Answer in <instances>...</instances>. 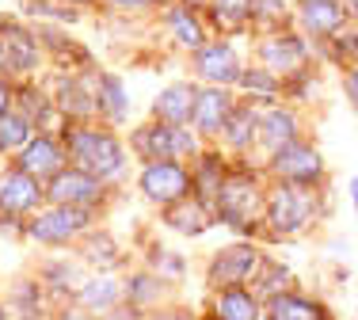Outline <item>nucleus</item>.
<instances>
[{"label":"nucleus","mask_w":358,"mask_h":320,"mask_svg":"<svg viewBox=\"0 0 358 320\" xmlns=\"http://www.w3.org/2000/svg\"><path fill=\"white\" fill-rule=\"evenodd\" d=\"M69 149H73V157L80 160L84 172L96 175V180H103V175L118 172V164H122V153H118V145L107 138V133L73 130V133H69Z\"/></svg>","instance_id":"obj_1"},{"label":"nucleus","mask_w":358,"mask_h":320,"mask_svg":"<svg viewBox=\"0 0 358 320\" xmlns=\"http://www.w3.org/2000/svg\"><path fill=\"white\" fill-rule=\"evenodd\" d=\"M134 145H138V153L145 157H157V160H168L172 153H191L194 141L187 138L179 126H164V122H152L145 126V130L134 133Z\"/></svg>","instance_id":"obj_2"},{"label":"nucleus","mask_w":358,"mask_h":320,"mask_svg":"<svg viewBox=\"0 0 358 320\" xmlns=\"http://www.w3.org/2000/svg\"><path fill=\"white\" fill-rule=\"evenodd\" d=\"M84 225H88V210H84V206H62V210L42 214L38 221L31 225V240L57 244V240H69L73 233H80Z\"/></svg>","instance_id":"obj_3"},{"label":"nucleus","mask_w":358,"mask_h":320,"mask_svg":"<svg viewBox=\"0 0 358 320\" xmlns=\"http://www.w3.org/2000/svg\"><path fill=\"white\" fill-rule=\"evenodd\" d=\"M141 187H145V195L157 202H176L187 191V172L176 168L172 160H152L141 175Z\"/></svg>","instance_id":"obj_4"},{"label":"nucleus","mask_w":358,"mask_h":320,"mask_svg":"<svg viewBox=\"0 0 358 320\" xmlns=\"http://www.w3.org/2000/svg\"><path fill=\"white\" fill-rule=\"evenodd\" d=\"M275 172L289 183H313L320 175V157L313 153V149L289 141V145H282L275 153Z\"/></svg>","instance_id":"obj_5"},{"label":"nucleus","mask_w":358,"mask_h":320,"mask_svg":"<svg viewBox=\"0 0 358 320\" xmlns=\"http://www.w3.org/2000/svg\"><path fill=\"white\" fill-rule=\"evenodd\" d=\"M255 263H259L255 248H248V244H236V248H225V252L214 259V271H210V279H214V282H225V286H236V282H244V279L255 271Z\"/></svg>","instance_id":"obj_6"},{"label":"nucleus","mask_w":358,"mask_h":320,"mask_svg":"<svg viewBox=\"0 0 358 320\" xmlns=\"http://www.w3.org/2000/svg\"><path fill=\"white\" fill-rule=\"evenodd\" d=\"M38 206V183L27 172H12L0 180V210L4 214H27Z\"/></svg>","instance_id":"obj_7"},{"label":"nucleus","mask_w":358,"mask_h":320,"mask_svg":"<svg viewBox=\"0 0 358 320\" xmlns=\"http://www.w3.org/2000/svg\"><path fill=\"white\" fill-rule=\"evenodd\" d=\"M221 214L233 225H248L255 214V187L248 180H229L221 187Z\"/></svg>","instance_id":"obj_8"},{"label":"nucleus","mask_w":358,"mask_h":320,"mask_svg":"<svg viewBox=\"0 0 358 320\" xmlns=\"http://www.w3.org/2000/svg\"><path fill=\"white\" fill-rule=\"evenodd\" d=\"M309 210H313L309 195H301V191H294V187H282L271 198V221H275V229H297V225L309 217Z\"/></svg>","instance_id":"obj_9"},{"label":"nucleus","mask_w":358,"mask_h":320,"mask_svg":"<svg viewBox=\"0 0 358 320\" xmlns=\"http://www.w3.org/2000/svg\"><path fill=\"white\" fill-rule=\"evenodd\" d=\"M0 50H4V57L15 65V69H31L35 57H38L35 38H31L20 23H0Z\"/></svg>","instance_id":"obj_10"},{"label":"nucleus","mask_w":358,"mask_h":320,"mask_svg":"<svg viewBox=\"0 0 358 320\" xmlns=\"http://www.w3.org/2000/svg\"><path fill=\"white\" fill-rule=\"evenodd\" d=\"M191 119L199 122V130L217 133L221 126H225V119H229V96H225V92H217V88H210V92H202V96H194Z\"/></svg>","instance_id":"obj_11"},{"label":"nucleus","mask_w":358,"mask_h":320,"mask_svg":"<svg viewBox=\"0 0 358 320\" xmlns=\"http://www.w3.org/2000/svg\"><path fill=\"white\" fill-rule=\"evenodd\" d=\"M50 195L57 202H92L99 195V180L88 172H57V180L50 183Z\"/></svg>","instance_id":"obj_12"},{"label":"nucleus","mask_w":358,"mask_h":320,"mask_svg":"<svg viewBox=\"0 0 358 320\" xmlns=\"http://www.w3.org/2000/svg\"><path fill=\"white\" fill-rule=\"evenodd\" d=\"M191 107H194V92L187 88V84H176V88H168V92H160V99H157V122H164V126H183L187 119H191Z\"/></svg>","instance_id":"obj_13"},{"label":"nucleus","mask_w":358,"mask_h":320,"mask_svg":"<svg viewBox=\"0 0 358 320\" xmlns=\"http://www.w3.org/2000/svg\"><path fill=\"white\" fill-rule=\"evenodd\" d=\"M199 73H202V77H210V80H217V84H229V80L241 77L236 57H233V50H229V46H206V50H202V54H199Z\"/></svg>","instance_id":"obj_14"},{"label":"nucleus","mask_w":358,"mask_h":320,"mask_svg":"<svg viewBox=\"0 0 358 320\" xmlns=\"http://www.w3.org/2000/svg\"><path fill=\"white\" fill-rule=\"evenodd\" d=\"M20 164H23V172H27V175H54L57 164H62V149H57L54 141L38 138V141H31V145L23 149Z\"/></svg>","instance_id":"obj_15"},{"label":"nucleus","mask_w":358,"mask_h":320,"mask_svg":"<svg viewBox=\"0 0 358 320\" xmlns=\"http://www.w3.org/2000/svg\"><path fill=\"white\" fill-rule=\"evenodd\" d=\"M263 57H267L275 69H282V73H289V69H297V65L305 61V50H301V42L297 38H271L267 46H263Z\"/></svg>","instance_id":"obj_16"},{"label":"nucleus","mask_w":358,"mask_h":320,"mask_svg":"<svg viewBox=\"0 0 358 320\" xmlns=\"http://www.w3.org/2000/svg\"><path fill=\"white\" fill-rule=\"evenodd\" d=\"M259 317V309H255V298L244 290H225L217 298V320H255Z\"/></svg>","instance_id":"obj_17"},{"label":"nucleus","mask_w":358,"mask_h":320,"mask_svg":"<svg viewBox=\"0 0 358 320\" xmlns=\"http://www.w3.org/2000/svg\"><path fill=\"white\" fill-rule=\"evenodd\" d=\"M271 320H324V309L320 305H309L301 298H282L278 293L271 301Z\"/></svg>","instance_id":"obj_18"},{"label":"nucleus","mask_w":358,"mask_h":320,"mask_svg":"<svg viewBox=\"0 0 358 320\" xmlns=\"http://www.w3.org/2000/svg\"><path fill=\"white\" fill-rule=\"evenodd\" d=\"M305 23H309L313 31H336L339 23H343V12H339V4L336 0H309L305 4Z\"/></svg>","instance_id":"obj_19"},{"label":"nucleus","mask_w":358,"mask_h":320,"mask_svg":"<svg viewBox=\"0 0 358 320\" xmlns=\"http://www.w3.org/2000/svg\"><path fill=\"white\" fill-rule=\"evenodd\" d=\"M168 225L179 229V233H202L210 225V214H206V206H202V202H191V206L168 210Z\"/></svg>","instance_id":"obj_20"},{"label":"nucleus","mask_w":358,"mask_h":320,"mask_svg":"<svg viewBox=\"0 0 358 320\" xmlns=\"http://www.w3.org/2000/svg\"><path fill=\"white\" fill-rule=\"evenodd\" d=\"M259 133H263V145L278 153L282 145H289V141H294V119H289V115H267Z\"/></svg>","instance_id":"obj_21"},{"label":"nucleus","mask_w":358,"mask_h":320,"mask_svg":"<svg viewBox=\"0 0 358 320\" xmlns=\"http://www.w3.org/2000/svg\"><path fill=\"white\" fill-rule=\"evenodd\" d=\"M118 298V282L115 279H92L88 286L80 290V301L88 309H110Z\"/></svg>","instance_id":"obj_22"},{"label":"nucleus","mask_w":358,"mask_h":320,"mask_svg":"<svg viewBox=\"0 0 358 320\" xmlns=\"http://www.w3.org/2000/svg\"><path fill=\"white\" fill-rule=\"evenodd\" d=\"M27 145V119L20 115H0V149H20Z\"/></svg>","instance_id":"obj_23"},{"label":"nucleus","mask_w":358,"mask_h":320,"mask_svg":"<svg viewBox=\"0 0 358 320\" xmlns=\"http://www.w3.org/2000/svg\"><path fill=\"white\" fill-rule=\"evenodd\" d=\"M99 103L110 111V119H126V92H122V84H118L115 77L99 80Z\"/></svg>","instance_id":"obj_24"},{"label":"nucleus","mask_w":358,"mask_h":320,"mask_svg":"<svg viewBox=\"0 0 358 320\" xmlns=\"http://www.w3.org/2000/svg\"><path fill=\"white\" fill-rule=\"evenodd\" d=\"M172 27H176V38L183 42V46H202V27L194 23V15L172 12Z\"/></svg>","instance_id":"obj_25"},{"label":"nucleus","mask_w":358,"mask_h":320,"mask_svg":"<svg viewBox=\"0 0 358 320\" xmlns=\"http://www.w3.org/2000/svg\"><path fill=\"white\" fill-rule=\"evenodd\" d=\"M214 8H217V20L233 23V27L252 15V0H214Z\"/></svg>","instance_id":"obj_26"},{"label":"nucleus","mask_w":358,"mask_h":320,"mask_svg":"<svg viewBox=\"0 0 358 320\" xmlns=\"http://www.w3.org/2000/svg\"><path fill=\"white\" fill-rule=\"evenodd\" d=\"M225 130H229V138H233L236 145H244V141L252 138V130H255V115H248V111H236L233 119H225Z\"/></svg>","instance_id":"obj_27"},{"label":"nucleus","mask_w":358,"mask_h":320,"mask_svg":"<svg viewBox=\"0 0 358 320\" xmlns=\"http://www.w3.org/2000/svg\"><path fill=\"white\" fill-rule=\"evenodd\" d=\"M252 20L259 23H282L286 20V8L278 0H252Z\"/></svg>","instance_id":"obj_28"},{"label":"nucleus","mask_w":358,"mask_h":320,"mask_svg":"<svg viewBox=\"0 0 358 320\" xmlns=\"http://www.w3.org/2000/svg\"><path fill=\"white\" fill-rule=\"evenodd\" d=\"M244 84H248V92L255 88L259 96H275V80H271L267 73H248V77H244Z\"/></svg>","instance_id":"obj_29"},{"label":"nucleus","mask_w":358,"mask_h":320,"mask_svg":"<svg viewBox=\"0 0 358 320\" xmlns=\"http://www.w3.org/2000/svg\"><path fill=\"white\" fill-rule=\"evenodd\" d=\"M4 111H8V88L0 84V115H4Z\"/></svg>","instance_id":"obj_30"},{"label":"nucleus","mask_w":358,"mask_h":320,"mask_svg":"<svg viewBox=\"0 0 358 320\" xmlns=\"http://www.w3.org/2000/svg\"><path fill=\"white\" fill-rule=\"evenodd\" d=\"M351 99H355V103H358V73H355V77H351Z\"/></svg>","instance_id":"obj_31"},{"label":"nucleus","mask_w":358,"mask_h":320,"mask_svg":"<svg viewBox=\"0 0 358 320\" xmlns=\"http://www.w3.org/2000/svg\"><path fill=\"white\" fill-rule=\"evenodd\" d=\"M110 320H134V317H126V313H115V317H110Z\"/></svg>","instance_id":"obj_32"},{"label":"nucleus","mask_w":358,"mask_h":320,"mask_svg":"<svg viewBox=\"0 0 358 320\" xmlns=\"http://www.w3.org/2000/svg\"><path fill=\"white\" fill-rule=\"evenodd\" d=\"M65 320H88V317H80V313H69V317H65Z\"/></svg>","instance_id":"obj_33"},{"label":"nucleus","mask_w":358,"mask_h":320,"mask_svg":"<svg viewBox=\"0 0 358 320\" xmlns=\"http://www.w3.org/2000/svg\"><path fill=\"white\" fill-rule=\"evenodd\" d=\"M115 4H141V0H115Z\"/></svg>","instance_id":"obj_34"},{"label":"nucleus","mask_w":358,"mask_h":320,"mask_svg":"<svg viewBox=\"0 0 358 320\" xmlns=\"http://www.w3.org/2000/svg\"><path fill=\"white\" fill-rule=\"evenodd\" d=\"M355 202H358V180H355Z\"/></svg>","instance_id":"obj_35"},{"label":"nucleus","mask_w":358,"mask_h":320,"mask_svg":"<svg viewBox=\"0 0 358 320\" xmlns=\"http://www.w3.org/2000/svg\"><path fill=\"white\" fill-rule=\"evenodd\" d=\"M0 320H4V313H0Z\"/></svg>","instance_id":"obj_36"}]
</instances>
